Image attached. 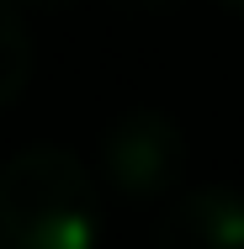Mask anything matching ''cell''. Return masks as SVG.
Wrapping results in <instances>:
<instances>
[{"label": "cell", "instance_id": "cell-7", "mask_svg": "<svg viewBox=\"0 0 244 249\" xmlns=\"http://www.w3.org/2000/svg\"><path fill=\"white\" fill-rule=\"evenodd\" d=\"M138 5H165V0H138Z\"/></svg>", "mask_w": 244, "mask_h": 249}, {"label": "cell", "instance_id": "cell-2", "mask_svg": "<svg viewBox=\"0 0 244 249\" xmlns=\"http://www.w3.org/2000/svg\"><path fill=\"white\" fill-rule=\"evenodd\" d=\"M101 164H106V180L122 191L128 201H149L159 196L165 186L181 180V164H186V133L170 111H122L106 133H101Z\"/></svg>", "mask_w": 244, "mask_h": 249}, {"label": "cell", "instance_id": "cell-6", "mask_svg": "<svg viewBox=\"0 0 244 249\" xmlns=\"http://www.w3.org/2000/svg\"><path fill=\"white\" fill-rule=\"evenodd\" d=\"M223 5H234V11H244V0H223Z\"/></svg>", "mask_w": 244, "mask_h": 249}, {"label": "cell", "instance_id": "cell-1", "mask_svg": "<svg viewBox=\"0 0 244 249\" xmlns=\"http://www.w3.org/2000/svg\"><path fill=\"white\" fill-rule=\"evenodd\" d=\"M101 228V191L80 154L32 143L0 164V249H96Z\"/></svg>", "mask_w": 244, "mask_h": 249}, {"label": "cell", "instance_id": "cell-3", "mask_svg": "<svg viewBox=\"0 0 244 249\" xmlns=\"http://www.w3.org/2000/svg\"><path fill=\"white\" fill-rule=\"evenodd\" d=\"M154 249H244V191L202 186L154 217Z\"/></svg>", "mask_w": 244, "mask_h": 249}, {"label": "cell", "instance_id": "cell-5", "mask_svg": "<svg viewBox=\"0 0 244 249\" xmlns=\"http://www.w3.org/2000/svg\"><path fill=\"white\" fill-rule=\"evenodd\" d=\"M21 11H58V5H75V0H16Z\"/></svg>", "mask_w": 244, "mask_h": 249}, {"label": "cell", "instance_id": "cell-4", "mask_svg": "<svg viewBox=\"0 0 244 249\" xmlns=\"http://www.w3.org/2000/svg\"><path fill=\"white\" fill-rule=\"evenodd\" d=\"M32 74V32H27V11L16 0H0V111L27 90Z\"/></svg>", "mask_w": 244, "mask_h": 249}]
</instances>
